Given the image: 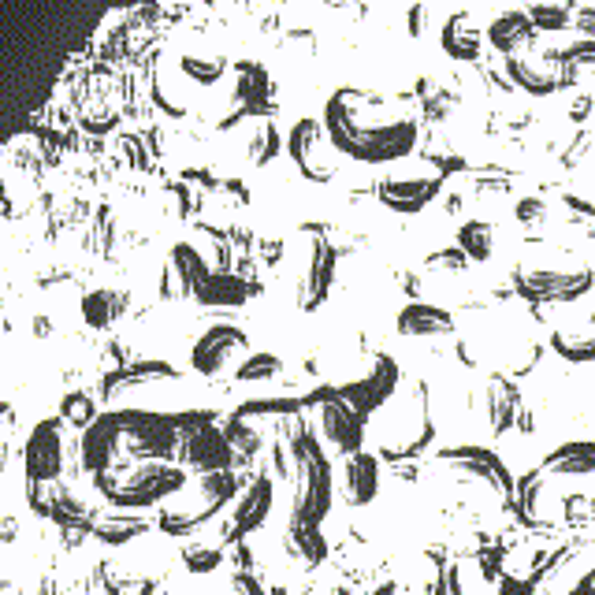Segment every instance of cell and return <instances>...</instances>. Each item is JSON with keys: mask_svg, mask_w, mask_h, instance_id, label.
Wrapping results in <instances>:
<instances>
[{"mask_svg": "<svg viewBox=\"0 0 595 595\" xmlns=\"http://www.w3.org/2000/svg\"><path fill=\"white\" fill-rule=\"evenodd\" d=\"M372 101L357 90H335L324 105V134L343 153L361 164H391L410 157L417 146V123L413 119H376L372 123Z\"/></svg>", "mask_w": 595, "mask_h": 595, "instance_id": "obj_1", "label": "cell"}, {"mask_svg": "<svg viewBox=\"0 0 595 595\" xmlns=\"http://www.w3.org/2000/svg\"><path fill=\"white\" fill-rule=\"evenodd\" d=\"M514 287L532 302H573L592 291V272L588 268H517Z\"/></svg>", "mask_w": 595, "mask_h": 595, "instance_id": "obj_2", "label": "cell"}, {"mask_svg": "<svg viewBox=\"0 0 595 595\" xmlns=\"http://www.w3.org/2000/svg\"><path fill=\"white\" fill-rule=\"evenodd\" d=\"M294 484H298V495H294V517H305V521H324L331 514V488H335V476H331V462L324 458V450L313 447L305 454L298 469H294Z\"/></svg>", "mask_w": 595, "mask_h": 595, "instance_id": "obj_3", "label": "cell"}, {"mask_svg": "<svg viewBox=\"0 0 595 595\" xmlns=\"http://www.w3.org/2000/svg\"><path fill=\"white\" fill-rule=\"evenodd\" d=\"M335 279V250L324 235L302 238V261H298V309L313 313L324 305Z\"/></svg>", "mask_w": 595, "mask_h": 595, "instance_id": "obj_4", "label": "cell"}, {"mask_svg": "<svg viewBox=\"0 0 595 595\" xmlns=\"http://www.w3.org/2000/svg\"><path fill=\"white\" fill-rule=\"evenodd\" d=\"M447 465H454L458 473L465 476H476V480H484L499 499H514V476L510 469L503 465V458L488 447H454V450H443L439 454Z\"/></svg>", "mask_w": 595, "mask_h": 595, "instance_id": "obj_5", "label": "cell"}, {"mask_svg": "<svg viewBox=\"0 0 595 595\" xmlns=\"http://www.w3.org/2000/svg\"><path fill=\"white\" fill-rule=\"evenodd\" d=\"M320 432L328 439L331 447L339 454H350V450H361V439H365V417L346 402L343 395H331L320 402L317 410Z\"/></svg>", "mask_w": 595, "mask_h": 595, "instance_id": "obj_6", "label": "cell"}, {"mask_svg": "<svg viewBox=\"0 0 595 595\" xmlns=\"http://www.w3.org/2000/svg\"><path fill=\"white\" fill-rule=\"evenodd\" d=\"M395 387H398V365L391 357H376V365H372L369 376L357 380V384H346L339 395H343L361 417H372L384 402H391Z\"/></svg>", "mask_w": 595, "mask_h": 595, "instance_id": "obj_7", "label": "cell"}, {"mask_svg": "<svg viewBox=\"0 0 595 595\" xmlns=\"http://www.w3.org/2000/svg\"><path fill=\"white\" fill-rule=\"evenodd\" d=\"M439 190H443V179L436 175H395V179H380L376 198L391 212H421L424 205L436 201Z\"/></svg>", "mask_w": 595, "mask_h": 595, "instance_id": "obj_8", "label": "cell"}, {"mask_svg": "<svg viewBox=\"0 0 595 595\" xmlns=\"http://www.w3.org/2000/svg\"><path fill=\"white\" fill-rule=\"evenodd\" d=\"M339 491L346 506H369L380 491V458L365 450H350L339 473Z\"/></svg>", "mask_w": 595, "mask_h": 595, "instance_id": "obj_9", "label": "cell"}, {"mask_svg": "<svg viewBox=\"0 0 595 595\" xmlns=\"http://www.w3.org/2000/svg\"><path fill=\"white\" fill-rule=\"evenodd\" d=\"M476 410L495 436H503L517 421V387L503 376H491L488 384L476 391Z\"/></svg>", "mask_w": 595, "mask_h": 595, "instance_id": "obj_10", "label": "cell"}, {"mask_svg": "<svg viewBox=\"0 0 595 595\" xmlns=\"http://www.w3.org/2000/svg\"><path fill=\"white\" fill-rule=\"evenodd\" d=\"M510 79L521 86L525 93H555V90H562L566 82H573V71L569 67H562V64H540V60H525V56H517L514 53V60H510Z\"/></svg>", "mask_w": 595, "mask_h": 595, "instance_id": "obj_11", "label": "cell"}, {"mask_svg": "<svg viewBox=\"0 0 595 595\" xmlns=\"http://www.w3.org/2000/svg\"><path fill=\"white\" fill-rule=\"evenodd\" d=\"M320 134H324V127H320L317 119H298V123H294V131H291V142H287V149H291V160L298 164V172H302L305 179H313V183H328V168H324V164H317Z\"/></svg>", "mask_w": 595, "mask_h": 595, "instance_id": "obj_12", "label": "cell"}, {"mask_svg": "<svg viewBox=\"0 0 595 595\" xmlns=\"http://www.w3.org/2000/svg\"><path fill=\"white\" fill-rule=\"evenodd\" d=\"M484 34L476 27V19L469 12H454L443 23V34H439V45H443V53L454 56V60H465V64H473L480 60V49H484Z\"/></svg>", "mask_w": 595, "mask_h": 595, "instance_id": "obj_13", "label": "cell"}, {"mask_svg": "<svg viewBox=\"0 0 595 595\" xmlns=\"http://www.w3.org/2000/svg\"><path fill=\"white\" fill-rule=\"evenodd\" d=\"M484 38H488V45L495 53L514 56L536 38V23H532V15L525 12H506L499 15V19H491L488 30H484Z\"/></svg>", "mask_w": 595, "mask_h": 595, "instance_id": "obj_14", "label": "cell"}, {"mask_svg": "<svg viewBox=\"0 0 595 595\" xmlns=\"http://www.w3.org/2000/svg\"><path fill=\"white\" fill-rule=\"evenodd\" d=\"M398 331L402 335H410V339H432V335H447L454 331V317H450L447 309H439V305H428V302H410L402 313H398Z\"/></svg>", "mask_w": 595, "mask_h": 595, "instance_id": "obj_15", "label": "cell"}, {"mask_svg": "<svg viewBox=\"0 0 595 595\" xmlns=\"http://www.w3.org/2000/svg\"><path fill=\"white\" fill-rule=\"evenodd\" d=\"M283 543H287V555L305 562V566H317V562H324V555H328V543L320 536L317 521H305V517H294V514H291L287 540Z\"/></svg>", "mask_w": 595, "mask_h": 595, "instance_id": "obj_16", "label": "cell"}, {"mask_svg": "<svg viewBox=\"0 0 595 595\" xmlns=\"http://www.w3.org/2000/svg\"><path fill=\"white\" fill-rule=\"evenodd\" d=\"M540 473L555 476H592L595 473V443H562L543 458Z\"/></svg>", "mask_w": 595, "mask_h": 595, "instance_id": "obj_17", "label": "cell"}, {"mask_svg": "<svg viewBox=\"0 0 595 595\" xmlns=\"http://www.w3.org/2000/svg\"><path fill=\"white\" fill-rule=\"evenodd\" d=\"M238 346H246V335L235 328H212L198 346H194V365L201 372H216L224 365V357Z\"/></svg>", "mask_w": 595, "mask_h": 595, "instance_id": "obj_18", "label": "cell"}, {"mask_svg": "<svg viewBox=\"0 0 595 595\" xmlns=\"http://www.w3.org/2000/svg\"><path fill=\"white\" fill-rule=\"evenodd\" d=\"M551 346L566 361H595V313L584 324H566L551 335Z\"/></svg>", "mask_w": 595, "mask_h": 595, "instance_id": "obj_19", "label": "cell"}, {"mask_svg": "<svg viewBox=\"0 0 595 595\" xmlns=\"http://www.w3.org/2000/svg\"><path fill=\"white\" fill-rule=\"evenodd\" d=\"M268 510H272V480L268 476H257L246 495L238 499V525L246 532H253L257 525H265Z\"/></svg>", "mask_w": 595, "mask_h": 595, "instance_id": "obj_20", "label": "cell"}, {"mask_svg": "<svg viewBox=\"0 0 595 595\" xmlns=\"http://www.w3.org/2000/svg\"><path fill=\"white\" fill-rule=\"evenodd\" d=\"M458 250H462L469 261H488L491 250H495L491 227L484 224V220H469V224H462V231H458Z\"/></svg>", "mask_w": 595, "mask_h": 595, "instance_id": "obj_21", "label": "cell"}, {"mask_svg": "<svg viewBox=\"0 0 595 595\" xmlns=\"http://www.w3.org/2000/svg\"><path fill=\"white\" fill-rule=\"evenodd\" d=\"M562 209H566V224L573 231L595 238V205H588L584 198H562Z\"/></svg>", "mask_w": 595, "mask_h": 595, "instance_id": "obj_22", "label": "cell"}, {"mask_svg": "<svg viewBox=\"0 0 595 595\" xmlns=\"http://www.w3.org/2000/svg\"><path fill=\"white\" fill-rule=\"evenodd\" d=\"M279 153V134L272 123H261L257 134H253V146H250V160L253 164H268V160Z\"/></svg>", "mask_w": 595, "mask_h": 595, "instance_id": "obj_23", "label": "cell"}, {"mask_svg": "<svg viewBox=\"0 0 595 595\" xmlns=\"http://www.w3.org/2000/svg\"><path fill=\"white\" fill-rule=\"evenodd\" d=\"M276 372H279V357L257 354L238 369V376H242V380H268V376H276Z\"/></svg>", "mask_w": 595, "mask_h": 595, "instance_id": "obj_24", "label": "cell"}, {"mask_svg": "<svg viewBox=\"0 0 595 595\" xmlns=\"http://www.w3.org/2000/svg\"><path fill=\"white\" fill-rule=\"evenodd\" d=\"M514 216L525 227H536V224H543V220H547V205H543L540 198H521V201H517Z\"/></svg>", "mask_w": 595, "mask_h": 595, "instance_id": "obj_25", "label": "cell"}, {"mask_svg": "<svg viewBox=\"0 0 595 595\" xmlns=\"http://www.w3.org/2000/svg\"><path fill=\"white\" fill-rule=\"evenodd\" d=\"M424 23H428V8H424V4H413V12H410V34L413 38H421L424 34Z\"/></svg>", "mask_w": 595, "mask_h": 595, "instance_id": "obj_26", "label": "cell"}]
</instances>
